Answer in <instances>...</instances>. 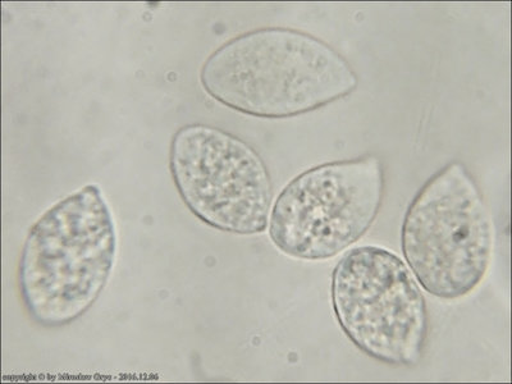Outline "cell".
Wrapping results in <instances>:
<instances>
[{
	"label": "cell",
	"mask_w": 512,
	"mask_h": 384,
	"mask_svg": "<svg viewBox=\"0 0 512 384\" xmlns=\"http://www.w3.org/2000/svg\"><path fill=\"white\" fill-rule=\"evenodd\" d=\"M200 82L224 107L264 120L318 111L359 85L341 53L290 27H263L227 41L204 62Z\"/></svg>",
	"instance_id": "cell-1"
},
{
	"label": "cell",
	"mask_w": 512,
	"mask_h": 384,
	"mask_svg": "<svg viewBox=\"0 0 512 384\" xmlns=\"http://www.w3.org/2000/svg\"><path fill=\"white\" fill-rule=\"evenodd\" d=\"M117 231L95 184L49 208L30 228L18 265V288L39 326H68L89 312L111 280Z\"/></svg>",
	"instance_id": "cell-2"
},
{
	"label": "cell",
	"mask_w": 512,
	"mask_h": 384,
	"mask_svg": "<svg viewBox=\"0 0 512 384\" xmlns=\"http://www.w3.org/2000/svg\"><path fill=\"white\" fill-rule=\"evenodd\" d=\"M495 230L486 199L464 163L451 162L425 182L406 210L401 248L428 294L457 300L482 285Z\"/></svg>",
	"instance_id": "cell-3"
},
{
	"label": "cell",
	"mask_w": 512,
	"mask_h": 384,
	"mask_svg": "<svg viewBox=\"0 0 512 384\" xmlns=\"http://www.w3.org/2000/svg\"><path fill=\"white\" fill-rule=\"evenodd\" d=\"M384 190V167L376 155L310 168L278 195L269 217V239L290 258H335L367 235L382 208Z\"/></svg>",
	"instance_id": "cell-4"
},
{
	"label": "cell",
	"mask_w": 512,
	"mask_h": 384,
	"mask_svg": "<svg viewBox=\"0 0 512 384\" xmlns=\"http://www.w3.org/2000/svg\"><path fill=\"white\" fill-rule=\"evenodd\" d=\"M331 295L338 324L370 358L414 367L427 345V300L409 265L379 246H359L333 269Z\"/></svg>",
	"instance_id": "cell-5"
},
{
	"label": "cell",
	"mask_w": 512,
	"mask_h": 384,
	"mask_svg": "<svg viewBox=\"0 0 512 384\" xmlns=\"http://www.w3.org/2000/svg\"><path fill=\"white\" fill-rule=\"evenodd\" d=\"M169 169L187 209L209 227L242 236L267 230L271 173L239 136L203 123L181 127L169 148Z\"/></svg>",
	"instance_id": "cell-6"
}]
</instances>
